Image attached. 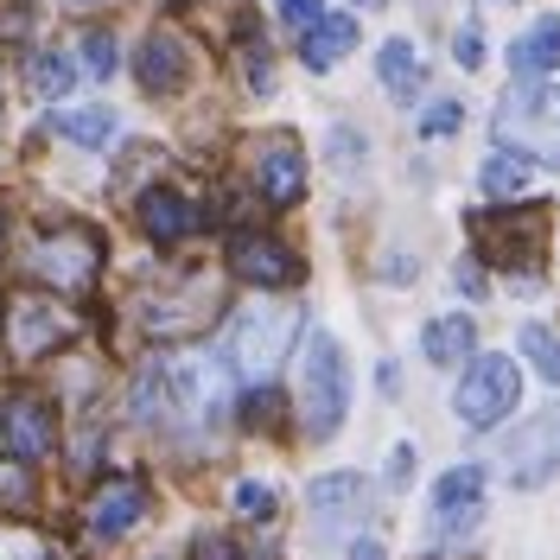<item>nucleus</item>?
<instances>
[{
    "label": "nucleus",
    "instance_id": "1",
    "mask_svg": "<svg viewBox=\"0 0 560 560\" xmlns=\"http://www.w3.org/2000/svg\"><path fill=\"white\" fill-rule=\"evenodd\" d=\"M230 408V370L210 350H173L135 383V415L166 433H210Z\"/></svg>",
    "mask_w": 560,
    "mask_h": 560
},
{
    "label": "nucleus",
    "instance_id": "2",
    "mask_svg": "<svg viewBox=\"0 0 560 560\" xmlns=\"http://www.w3.org/2000/svg\"><path fill=\"white\" fill-rule=\"evenodd\" d=\"M20 268L38 280V287H58V293H83L96 268H103V243L96 230L83 223H58V230H38L33 243L20 248Z\"/></svg>",
    "mask_w": 560,
    "mask_h": 560
},
{
    "label": "nucleus",
    "instance_id": "3",
    "mask_svg": "<svg viewBox=\"0 0 560 560\" xmlns=\"http://www.w3.org/2000/svg\"><path fill=\"white\" fill-rule=\"evenodd\" d=\"M497 140L523 160H541V166H560V90H541V83H516L503 108H497Z\"/></svg>",
    "mask_w": 560,
    "mask_h": 560
},
{
    "label": "nucleus",
    "instance_id": "4",
    "mask_svg": "<svg viewBox=\"0 0 560 560\" xmlns=\"http://www.w3.org/2000/svg\"><path fill=\"white\" fill-rule=\"evenodd\" d=\"M300 408H306V433H313V440H331V433L345 427L350 376H345V350H338V338H331V331H313V338H306Z\"/></svg>",
    "mask_w": 560,
    "mask_h": 560
},
{
    "label": "nucleus",
    "instance_id": "5",
    "mask_svg": "<svg viewBox=\"0 0 560 560\" xmlns=\"http://www.w3.org/2000/svg\"><path fill=\"white\" fill-rule=\"evenodd\" d=\"M300 331V313L293 306H255V313L236 318V338H230V363L248 388H261L268 376L280 370V357Z\"/></svg>",
    "mask_w": 560,
    "mask_h": 560
},
{
    "label": "nucleus",
    "instance_id": "6",
    "mask_svg": "<svg viewBox=\"0 0 560 560\" xmlns=\"http://www.w3.org/2000/svg\"><path fill=\"white\" fill-rule=\"evenodd\" d=\"M0 331H7V350L20 357V363H38V357H51V350L70 338V313L65 300H51V293H13L7 306H0Z\"/></svg>",
    "mask_w": 560,
    "mask_h": 560
},
{
    "label": "nucleus",
    "instance_id": "7",
    "mask_svg": "<svg viewBox=\"0 0 560 560\" xmlns=\"http://www.w3.org/2000/svg\"><path fill=\"white\" fill-rule=\"evenodd\" d=\"M516 395H523L516 363H510V357H478V363L465 370V383H458L453 408H458L465 427H497V420L516 408Z\"/></svg>",
    "mask_w": 560,
    "mask_h": 560
},
{
    "label": "nucleus",
    "instance_id": "8",
    "mask_svg": "<svg viewBox=\"0 0 560 560\" xmlns=\"http://www.w3.org/2000/svg\"><path fill=\"white\" fill-rule=\"evenodd\" d=\"M503 458H510V478H516L523 490L548 485V478L560 471V408L523 420V433L503 446Z\"/></svg>",
    "mask_w": 560,
    "mask_h": 560
},
{
    "label": "nucleus",
    "instance_id": "9",
    "mask_svg": "<svg viewBox=\"0 0 560 560\" xmlns=\"http://www.w3.org/2000/svg\"><path fill=\"white\" fill-rule=\"evenodd\" d=\"M478 236H485L497 268H528L541 236H548V217L541 210H503V217L490 210V217H478Z\"/></svg>",
    "mask_w": 560,
    "mask_h": 560
},
{
    "label": "nucleus",
    "instance_id": "10",
    "mask_svg": "<svg viewBox=\"0 0 560 560\" xmlns=\"http://www.w3.org/2000/svg\"><path fill=\"white\" fill-rule=\"evenodd\" d=\"M478 516H485V471L458 465L433 485V523H440V535H471Z\"/></svg>",
    "mask_w": 560,
    "mask_h": 560
},
{
    "label": "nucleus",
    "instance_id": "11",
    "mask_svg": "<svg viewBox=\"0 0 560 560\" xmlns=\"http://www.w3.org/2000/svg\"><path fill=\"white\" fill-rule=\"evenodd\" d=\"M0 427H7V446H13L20 458H45L51 446H58V420H51V401H45V395H33V388H20V395L7 401Z\"/></svg>",
    "mask_w": 560,
    "mask_h": 560
},
{
    "label": "nucleus",
    "instance_id": "12",
    "mask_svg": "<svg viewBox=\"0 0 560 560\" xmlns=\"http://www.w3.org/2000/svg\"><path fill=\"white\" fill-rule=\"evenodd\" d=\"M230 268L248 280V287H293L300 280V255L275 236H236L230 243Z\"/></svg>",
    "mask_w": 560,
    "mask_h": 560
},
{
    "label": "nucleus",
    "instance_id": "13",
    "mask_svg": "<svg viewBox=\"0 0 560 560\" xmlns=\"http://www.w3.org/2000/svg\"><path fill=\"white\" fill-rule=\"evenodd\" d=\"M191 83V45L178 33H147L140 45V90L147 96H178Z\"/></svg>",
    "mask_w": 560,
    "mask_h": 560
},
{
    "label": "nucleus",
    "instance_id": "14",
    "mask_svg": "<svg viewBox=\"0 0 560 560\" xmlns=\"http://www.w3.org/2000/svg\"><path fill=\"white\" fill-rule=\"evenodd\" d=\"M255 185H261V198L268 205H293L300 191H306V160H300V140L293 135H275L261 147V160H255Z\"/></svg>",
    "mask_w": 560,
    "mask_h": 560
},
{
    "label": "nucleus",
    "instance_id": "15",
    "mask_svg": "<svg viewBox=\"0 0 560 560\" xmlns=\"http://www.w3.org/2000/svg\"><path fill=\"white\" fill-rule=\"evenodd\" d=\"M147 516V485L140 478H108L96 490V503H90V535L96 541H115V535H128V528Z\"/></svg>",
    "mask_w": 560,
    "mask_h": 560
},
{
    "label": "nucleus",
    "instance_id": "16",
    "mask_svg": "<svg viewBox=\"0 0 560 560\" xmlns=\"http://www.w3.org/2000/svg\"><path fill=\"white\" fill-rule=\"evenodd\" d=\"M140 230L153 236V243H185L191 230H198V210H191V198L185 191H166V185H153L147 198H140Z\"/></svg>",
    "mask_w": 560,
    "mask_h": 560
},
{
    "label": "nucleus",
    "instance_id": "17",
    "mask_svg": "<svg viewBox=\"0 0 560 560\" xmlns=\"http://www.w3.org/2000/svg\"><path fill=\"white\" fill-rule=\"evenodd\" d=\"M510 70H516L523 83H535V77L560 70V20H535V26L510 45Z\"/></svg>",
    "mask_w": 560,
    "mask_h": 560
},
{
    "label": "nucleus",
    "instance_id": "18",
    "mask_svg": "<svg viewBox=\"0 0 560 560\" xmlns=\"http://www.w3.org/2000/svg\"><path fill=\"white\" fill-rule=\"evenodd\" d=\"M350 45H357V20H350V13H325V20H313V26L300 33V58L313 70H331Z\"/></svg>",
    "mask_w": 560,
    "mask_h": 560
},
{
    "label": "nucleus",
    "instance_id": "19",
    "mask_svg": "<svg viewBox=\"0 0 560 560\" xmlns=\"http://www.w3.org/2000/svg\"><path fill=\"white\" fill-rule=\"evenodd\" d=\"M26 90L45 96V103H65L70 90H77V65H70L65 51H38L33 65H26Z\"/></svg>",
    "mask_w": 560,
    "mask_h": 560
},
{
    "label": "nucleus",
    "instance_id": "20",
    "mask_svg": "<svg viewBox=\"0 0 560 560\" xmlns=\"http://www.w3.org/2000/svg\"><path fill=\"white\" fill-rule=\"evenodd\" d=\"M357 503H363V478H357V471H331V478L313 485V516L318 523H338V516H350Z\"/></svg>",
    "mask_w": 560,
    "mask_h": 560
},
{
    "label": "nucleus",
    "instance_id": "21",
    "mask_svg": "<svg viewBox=\"0 0 560 560\" xmlns=\"http://www.w3.org/2000/svg\"><path fill=\"white\" fill-rule=\"evenodd\" d=\"M471 338H478L471 318H433L427 338H420V350H427L433 363H465V357H471Z\"/></svg>",
    "mask_w": 560,
    "mask_h": 560
},
{
    "label": "nucleus",
    "instance_id": "22",
    "mask_svg": "<svg viewBox=\"0 0 560 560\" xmlns=\"http://www.w3.org/2000/svg\"><path fill=\"white\" fill-rule=\"evenodd\" d=\"M383 90L388 96H415L420 90V58H415V45H408V38H388L383 45Z\"/></svg>",
    "mask_w": 560,
    "mask_h": 560
},
{
    "label": "nucleus",
    "instance_id": "23",
    "mask_svg": "<svg viewBox=\"0 0 560 560\" xmlns=\"http://www.w3.org/2000/svg\"><path fill=\"white\" fill-rule=\"evenodd\" d=\"M51 128L65 140H77V147H108V140H115V115H108V108H65Z\"/></svg>",
    "mask_w": 560,
    "mask_h": 560
},
{
    "label": "nucleus",
    "instance_id": "24",
    "mask_svg": "<svg viewBox=\"0 0 560 560\" xmlns=\"http://www.w3.org/2000/svg\"><path fill=\"white\" fill-rule=\"evenodd\" d=\"M528 173H535V166H528L523 153L503 147V153H490L485 160V191L490 198H516V191H528Z\"/></svg>",
    "mask_w": 560,
    "mask_h": 560
},
{
    "label": "nucleus",
    "instance_id": "25",
    "mask_svg": "<svg viewBox=\"0 0 560 560\" xmlns=\"http://www.w3.org/2000/svg\"><path fill=\"white\" fill-rule=\"evenodd\" d=\"M516 345H523V357L541 370V383H560V338L548 331V325H523Z\"/></svg>",
    "mask_w": 560,
    "mask_h": 560
},
{
    "label": "nucleus",
    "instance_id": "26",
    "mask_svg": "<svg viewBox=\"0 0 560 560\" xmlns=\"http://www.w3.org/2000/svg\"><path fill=\"white\" fill-rule=\"evenodd\" d=\"M26 503H33V471H26V458L20 465L7 458L0 465V510H26Z\"/></svg>",
    "mask_w": 560,
    "mask_h": 560
},
{
    "label": "nucleus",
    "instance_id": "27",
    "mask_svg": "<svg viewBox=\"0 0 560 560\" xmlns=\"http://www.w3.org/2000/svg\"><path fill=\"white\" fill-rule=\"evenodd\" d=\"M0 560H58V555H51V541H38V535L0 528Z\"/></svg>",
    "mask_w": 560,
    "mask_h": 560
},
{
    "label": "nucleus",
    "instance_id": "28",
    "mask_svg": "<svg viewBox=\"0 0 560 560\" xmlns=\"http://www.w3.org/2000/svg\"><path fill=\"white\" fill-rule=\"evenodd\" d=\"M83 58H90V77H115V58H121V51H115L108 33H90L83 38Z\"/></svg>",
    "mask_w": 560,
    "mask_h": 560
},
{
    "label": "nucleus",
    "instance_id": "29",
    "mask_svg": "<svg viewBox=\"0 0 560 560\" xmlns=\"http://www.w3.org/2000/svg\"><path fill=\"white\" fill-rule=\"evenodd\" d=\"M236 510L255 516V523H268V516H275V490L268 485H236Z\"/></svg>",
    "mask_w": 560,
    "mask_h": 560
},
{
    "label": "nucleus",
    "instance_id": "30",
    "mask_svg": "<svg viewBox=\"0 0 560 560\" xmlns=\"http://www.w3.org/2000/svg\"><path fill=\"white\" fill-rule=\"evenodd\" d=\"M458 115H465L458 103H433L427 115H420V135H453V128H458Z\"/></svg>",
    "mask_w": 560,
    "mask_h": 560
},
{
    "label": "nucleus",
    "instance_id": "31",
    "mask_svg": "<svg viewBox=\"0 0 560 560\" xmlns=\"http://www.w3.org/2000/svg\"><path fill=\"white\" fill-rule=\"evenodd\" d=\"M280 20H287V26H300V33H306V26H313V20H325V7H318V0H280Z\"/></svg>",
    "mask_w": 560,
    "mask_h": 560
},
{
    "label": "nucleus",
    "instance_id": "32",
    "mask_svg": "<svg viewBox=\"0 0 560 560\" xmlns=\"http://www.w3.org/2000/svg\"><path fill=\"white\" fill-rule=\"evenodd\" d=\"M191 560H236V548H230L223 535H198V548H191Z\"/></svg>",
    "mask_w": 560,
    "mask_h": 560
},
{
    "label": "nucleus",
    "instance_id": "33",
    "mask_svg": "<svg viewBox=\"0 0 560 560\" xmlns=\"http://www.w3.org/2000/svg\"><path fill=\"white\" fill-rule=\"evenodd\" d=\"M478 58H485V38H478V33H471V26H465V33H458V65L471 70V65H478Z\"/></svg>",
    "mask_w": 560,
    "mask_h": 560
},
{
    "label": "nucleus",
    "instance_id": "34",
    "mask_svg": "<svg viewBox=\"0 0 560 560\" xmlns=\"http://www.w3.org/2000/svg\"><path fill=\"white\" fill-rule=\"evenodd\" d=\"M458 287H465V293H485V275H478V261H465V268H458Z\"/></svg>",
    "mask_w": 560,
    "mask_h": 560
},
{
    "label": "nucleus",
    "instance_id": "35",
    "mask_svg": "<svg viewBox=\"0 0 560 560\" xmlns=\"http://www.w3.org/2000/svg\"><path fill=\"white\" fill-rule=\"evenodd\" d=\"M350 560H383V548H376V541H357V555Z\"/></svg>",
    "mask_w": 560,
    "mask_h": 560
},
{
    "label": "nucleus",
    "instance_id": "36",
    "mask_svg": "<svg viewBox=\"0 0 560 560\" xmlns=\"http://www.w3.org/2000/svg\"><path fill=\"white\" fill-rule=\"evenodd\" d=\"M77 7H90V0H77Z\"/></svg>",
    "mask_w": 560,
    "mask_h": 560
}]
</instances>
